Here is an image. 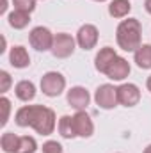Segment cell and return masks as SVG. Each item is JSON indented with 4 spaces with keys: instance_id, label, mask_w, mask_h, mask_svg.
<instances>
[{
    "instance_id": "ba28073f",
    "label": "cell",
    "mask_w": 151,
    "mask_h": 153,
    "mask_svg": "<svg viewBox=\"0 0 151 153\" xmlns=\"http://www.w3.org/2000/svg\"><path fill=\"white\" fill-rule=\"evenodd\" d=\"M66 100H68L70 107H73L75 111H85L87 105H89V102H91V94H89V91L85 87L75 85V87H71L68 91Z\"/></svg>"
},
{
    "instance_id": "ffe728a7",
    "label": "cell",
    "mask_w": 151,
    "mask_h": 153,
    "mask_svg": "<svg viewBox=\"0 0 151 153\" xmlns=\"http://www.w3.org/2000/svg\"><path fill=\"white\" fill-rule=\"evenodd\" d=\"M36 150H38V143L34 137H29V135L20 137V144H18L16 153H36Z\"/></svg>"
},
{
    "instance_id": "4fadbf2b",
    "label": "cell",
    "mask_w": 151,
    "mask_h": 153,
    "mask_svg": "<svg viewBox=\"0 0 151 153\" xmlns=\"http://www.w3.org/2000/svg\"><path fill=\"white\" fill-rule=\"evenodd\" d=\"M117 57V53H115V50L110 48V46H105V48H101L98 53H96V59H94V68L100 71V73H105L107 70H109V66L112 64V61Z\"/></svg>"
},
{
    "instance_id": "277c9868",
    "label": "cell",
    "mask_w": 151,
    "mask_h": 153,
    "mask_svg": "<svg viewBox=\"0 0 151 153\" xmlns=\"http://www.w3.org/2000/svg\"><path fill=\"white\" fill-rule=\"evenodd\" d=\"M94 102L98 107L110 111L114 107H117L119 98H117V87H114L112 84H101L96 93H94Z\"/></svg>"
},
{
    "instance_id": "8fae6325",
    "label": "cell",
    "mask_w": 151,
    "mask_h": 153,
    "mask_svg": "<svg viewBox=\"0 0 151 153\" xmlns=\"http://www.w3.org/2000/svg\"><path fill=\"white\" fill-rule=\"evenodd\" d=\"M130 62L124 57H115L112 61V64L109 66V70L105 71V75L109 76L110 80H124L126 76L130 75Z\"/></svg>"
},
{
    "instance_id": "44dd1931",
    "label": "cell",
    "mask_w": 151,
    "mask_h": 153,
    "mask_svg": "<svg viewBox=\"0 0 151 153\" xmlns=\"http://www.w3.org/2000/svg\"><path fill=\"white\" fill-rule=\"evenodd\" d=\"M13 5H14V9L32 13L36 9V0H13Z\"/></svg>"
},
{
    "instance_id": "4316f807",
    "label": "cell",
    "mask_w": 151,
    "mask_h": 153,
    "mask_svg": "<svg viewBox=\"0 0 151 153\" xmlns=\"http://www.w3.org/2000/svg\"><path fill=\"white\" fill-rule=\"evenodd\" d=\"M144 153H151V144L148 146V148H146V150H144Z\"/></svg>"
},
{
    "instance_id": "603a6c76",
    "label": "cell",
    "mask_w": 151,
    "mask_h": 153,
    "mask_svg": "<svg viewBox=\"0 0 151 153\" xmlns=\"http://www.w3.org/2000/svg\"><path fill=\"white\" fill-rule=\"evenodd\" d=\"M0 107L4 109V116H2V126H5V123L9 121V111H11V102L5 98V96H2L0 98Z\"/></svg>"
},
{
    "instance_id": "5b68a950",
    "label": "cell",
    "mask_w": 151,
    "mask_h": 153,
    "mask_svg": "<svg viewBox=\"0 0 151 153\" xmlns=\"http://www.w3.org/2000/svg\"><path fill=\"white\" fill-rule=\"evenodd\" d=\"M29 43L38 52H48L53 46V34L46 27H34L29 34Z\"/></svg>"
},
{
    "instance_id": "7c38bea8",
    "label": "cell",
    "mask_w": 151,
    "mask_h": 153,
    "mask_svg": "<svg viewBox=\"0 0 151 153\" xmlns=\"http://www.w3.org/2000/svg\"><path fill=\"white\" fill-rule=\"evenodd\" d=\"M9 62H11V66H14L18 70L27 68L30 64V55H29L27 48H23L20 45L18 46H13L11 52H9Z\"/></svg>"
},
{
    "instance_id": "9a60e30c",
    "label": "cell",
    "mask_w": 151,
    "mask_h": 153,
    "mask_svg": "<svg viewBox=\"0 0 151 153\" xmlns=\"http://www.w3.org/2000/svg\"><path fill=\"white\" fill-rule=\"evenodd\" d=\"M14 93H16L18 100H21V102H30V100H34V96H36V85H34L30 80H20V82L16 84V87H14Z\"/></svg>"
},
{
    "instance_id": "5bb4252c",
    "label": "cell",
    "mask_w": 151,
    "mask_h": 153,
    "mask_svg": "<svg viewBox=\"0 0 151 153\" xmlns=\"http://www.w3.org/2000/svg\"><path fill=\"white\" fill-rule=\"evenodd\" d=\"M133 61L141 70H151V45H141L133 52Z\"/></svg>"
},
{
    "instance_id": "484cf974",
    "label": "cell",
    "mask_w": 151,
    "mask_h": 153,
    "mask_svg": "<svg viewBox=\"0 0 151 153\" xmlns=\"http://www.w3.org/2000/svg\"><path fill=\"white\" fill-rule=\"evenodd\" d=\"M146 87H148V91L151 93V75L148 76V80H146Z\"/></svg>"
},
{
    "instance_id": "8992f818",
    "label": "cell",
    "mask_w": 151,
    "mask_h": 153,
    "mask_svg": "<svg viewBox=\"0 0 151 153\" xmlns=\"http://www.w3.org/2000/svg\"><path fill=\"white\" fill-rule=\"evenodd\" d=\"M75 45L76 41L70 34H66V32H59V34H55L53 36V46H52V53H53V57H57V59H66V57H70L73 52H75Z\"/></svg>"
},
{
    "instance_id": "83f0119b",
    "label": "cell",
    "mask_w": 151,
    "mask_h": 153,
    "mask_svg": "<svg viewBox=\"0 0 151 153\" xmlns=\"http://www.w3.org/2000/svg\"><path fill=\"white\" fill-rule=\"evenodd\" d=\"M94 2H105V0H94Z\"/></svg>"
},
{
    "instance_id": "6da1fadb",
    "label": "cell",
    "mask_w": 151,
    "mask_h": 153,
    "mask_svg": "<svg viewBox=\"0 0 151 153\" xmlns=\"http://www.w3.org/2000/svg\"><path fill=\"white\" fill-rule=\"evenodd\" d=\"M18 126H30L41 135H50L55 130V112L44 105H23L16 111Z\"/></svg>"
},
{
    "instance_id": "cb8c5ba5",
    "label": "cell",
    "mask_w": 151,
    "mask_h": 153,
    "mask_svg": "<svg viewBox=\"0 0 151 153\" xmlns=\"http://www.w3.org/2000/svg\"><path fill=\"white\" fill-rule=\"evenodd\" d=\"M11 87V75L7 71H0V93H7Z\"/></svg>"
},
{
    "instance_id": "7402d4cb",
    "label": "cell",
    "mask_w": 151,
    "mask_h": 153,
    "mask_svg": "<svg viewBox=\"0 0 151 153\" xmlns=\"http://www.w3.org/2000/svg\"><path fill=\"white\" fill-rule=\"evenodd\" d=\"M41 150H43V153H62V146L57 141H46Z\"/></svg>"
},
{
    "instance_id": "e0dca14e",
    "label": "cell",
    "mask_w": 151,
    "mask_h": 153,
    "mask_svg": "<svg viewBox=\"0 0 151 153\" xmlns=\"http://www.w3.org/2000/svg\"><path fill=\"white\" fill-rule=\"evenodd\" d=\"M59 134L64 137V139H75L78 137L75 130V123H73V116H62L59 119Z\"/></svg>"
},
{
    "instance_id": "ac0fdd59",
    "label": "cell",
    "mask_w": 151,
    "mask_h": 153,
    "mask_svg": "<svg viewBox=\"0 0 151 153\" xmlns=\"http://www.w3.org/2000/svg\"><path fill=\"white\" fill-rule=\"evenodd\" d=\"M132 11V4L128 0H112L109 5V14L112 18H124Z\"/></svg>"
},
{
    "instance_id": "52a82bcc",
    "label": "cell",
    "mask_w": 151,
    "mask_h": 153,
    "mask_svg": "<svg viewBox=\"0 0 151 153\" xmlns=\"http://www.w3.org/2000/svg\"><path fill=\"white\" fill-rule=\"evenodd\" d=\"M98 38H100L98 29L93 23H85L76 32V45L82 50H93L96 46V43H98Z\"/></svg>"
},
{
    "instance_id": "2e32d148",
    "label": "cell",
    "mask_w": 151,
    "mask_h": 153,
    "mask_svg": "<svg viewBox=\"0 0 151 153\" xmlns=\"http://www.w3.org/2000/svg\"><path fill=\"white\" fill-rule=\"evenodd\" d=\"M7 20H9V25H11L13 29H18V30H20V29H25V27L29 25V22H30V13L14 9L13 13H9Z\"/></svg>"
},
{
    "instance_id": "30bf717a",
    "label": "cell",
    "mask_w": 151,
    "mask_h": 153,
    "mask_svg": "<svg viewBox=\"0 0 151 153\" xmlns=\"http://www.w3.org/2000/svg\"><path fill=\"white\" fill-rule=\"evenodd\" d=\"M73 123H75V130L78 137L87 139L94 134V123L85 111H76V114L73 116Z\"/></svg>"
},
{
    "instance_id": "9c48e42d",
    "label": "cell",
    "mask_w": 151,
    "mask_h": 153,
    "mask_svg": "<svg viewBox=\"0 0 151 153\" xmlns=\"http://www.w3.org/2000/svg\"><path fill=\"white\" fill-rule=\"evenodd\" d=\"M117 98L119 103L124 107H135L141 102V91L135 84H121L117 87Z\"/></svg>"
},
{
    "instance_id": "7a4b0ae2",
    "label": "cell",
    "mask_w": 151,
    "mask_h": 153,
    "mask_svg": "<svg viewBox=\"0 0 151 153\" xmlns=\"http://www.w3.org/2000/svg\"><path fill=\"white\" fill-rule=\"evenodd\" d=\"M141 38H142V27L137 18L123 20L115 29V41L119 48L124 52H135L141 46Z\"/></svg>"
},
{
    "instance_id": "3957f363",
    "label": "cell",
    "mask_w": 151,
    "mask_h": 153,
    "mask_svg": "<svg viewBox=\"0 0 151 153\" xmlns=\"http://www.w3.org/2000/svg\"><path fill=\"white\" fill-rule=\"evenodd\" d=\"M39 85H41L43 94H46L50 98H55L66 89V78L59 71H48V73H44L41 76V84Z\"/></svg>"
},
{
    "instance_id": "d6986e66",
    "label": "cell",
    "mask_w": 151,
    "mask_h": 153,
    "mask_svg": "<svg viewBox=\"0 0 151 153\" xmlns=\"http://www.w3.org/2000/svg\"><path fill=\"white\" fill-rule=\"evenodd\" d=\"M18 144H20V137L14 135L13 132H5L0 137V146L5 153H16L18 152Z\"/></svg>"
},
{
    "instance_id": "d4e9b609",
    "label": "cell",
    "mask_w": 151,
    "mask_h": 153,
    "mask_svg": "<svg viewBox=\"0 0 151 153\" xmlns=\"http://www.w3.org/2000/svg\"><path fill=\"white\" fill-rule=\"evenodd\" d=\"M144 7H146V11L151 14V0H144Z\"/></svg>"
}]
</instances>
